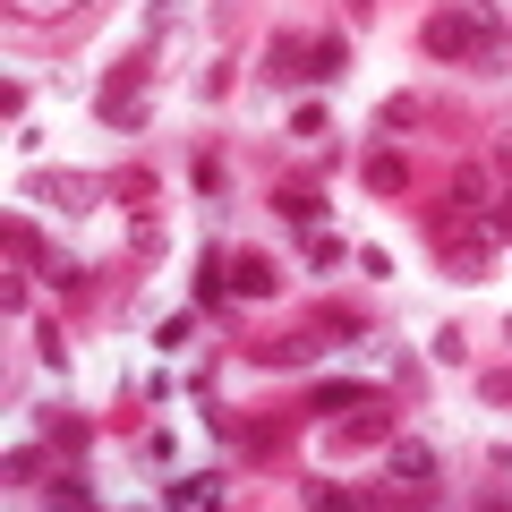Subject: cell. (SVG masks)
Instances as JSON below:
<instances>
[{"label": "cell", "instance_id": "1", "mask_svg": "<svg viewBox=\"0 0 512 512\" xmlns=\"http://www.w3.org/2000/svg\"><path fill=\"white\" fill-rule=\"evenodd\" d=\"M26 197H35V205H60V214H94V205H103V180H86V171H35Z\"/></svg>", "mask_w": 512, "mask_h": 512}, {"label": "cell", "instance_id": "2", "mask_svg": "<svg viewBox=\"0 0 512 512\" xmlns=\"http://www.w3.org/2000/svg\"><path fill=\"white\" fill-rule=\"evenodd\" d=\"M384 478H393V487H436V444H419V436H393L384 444Z\"/></svg>", "mask_w": 512, "mask_h": 512}, {"label": "cell", "instance_id": "3", "mask_svg": "<svg viewBox=\"0 0 512 512\" xmlns=\"http://www.w3.org/2000/svg\"><path fill=\"white\" fill-rule=\"evenodd\" d=\"M444 274L453 282H487V265H495V239H487V222H478V231H461V239H444Z\"/></svg>", "mask_w": 512, "mask_h": 512}, {"label": "cell", "instance_id": "4", "mask_svg": "<svg viewBox=\"0 0 512 512\" xmlns=\"http://www.w3.org/2000/svg\"><path fill=\"white\" fill-rule=\"evenodd\" d=\"M367 444H393V410L384 402H359V419L333 427V453H367Z\"/></svg>", "mask_w": 512, "mask_h": 512}, {"label": "cell", "instance_id": "5", "mask_svg": "<svg viewBox=\"0 0 512 512\" xmlns=\"http://www.w3.org/2000/svg\"><path fill=\"white\" fill-rule=\"evenodd\" d=\"M274 291H282V265L256 256V248H239L231 256V299H274Z\"/></svg>", "mask_w": 512, "mask_h": 512}, {"label": "cell", "instance_id": "6", "mask_svg": "<svg viewBox=\"0 0 512 512\" xmlns=\"http://www.w3.org/2000/svg\"><path fill=\"white\" fill-rule=\"evenodd\" d=\"M256 77H265V86H299V77H308V35H274Z\"/></svg>", "mask_w": 512, "mask_h": 512}, {"label": "cell", "instance_id": "7", "mask_svg": "<svg viewBox=\"0 0 512 512\" xmlns=\"http://www.w3.org/2000/svg\"><path fill=\"white\" fill-rule=\"evenodd\" d=\"M256 367H316L325 359V342H308V333H274V342H248Z\"/></svg>", "mask_w": 512, "mask_h": 512}, {"label": "cell", "instance_id": "8", "mask_svg": "<svg viewBox=\"0 0 512 512\" xmlns=\"http://www.w3.org/2000/svg\"><path fill=\"white\" fill-rule=\"evenodd\" d=\"M274 214L291 222L299 239H308V231H325V197H316V188H274Z\"/></svg>", "mask_w": 512, "mask_h": 512}, {"label": "cell", "instance_id": "9", "mask_svg": "<svg viewBox=\"0 0 512 512\" xmlns=\"http://www.w3.org/2000/svg\"><path fill=\"white\" fill-rule=\"evenodd\" d=\"M359 180L376 188V197H402V188H410V163H402V154H393V146H376V154H367V163H359Z\"/></svg>", "mask_w": 512, "mask_h": 512}, {"label": "cell", "instance_id": "10", "mask_svg": "<svg viewBox=\"0 0 512 512\" xmlns=\"http://www.w3.org/2000/svg\"><path fill=\"white\" fill-rule=\"evenodd\" d=\"M359 402H367V384H350V376H325V384L308 393L316 419H342V410H359Z\"/></svg>", "mask_w": 512, "mask_h": 512}, {"label": "cell", "instance_id": "11", "mask_svg": "<svg viewBox=\"0 0 512 512\" xmlns=\"http://www.w3.org/2000/svg\"><path fill=\"white\" fill-rule=\"evenodd\" d=\"M342 69H350V43H342V35H316V43H308V86H333Z\"/></svg>", "mask_w": 512, "mask_h": 512}, {"label": "cell", "instance_id": "12", "mask_svg": "<svg viewBox=\"0 0 512 512\" xmlns=\"http://www.w3.org/2000/svg\"><path fill=\"white\" fill-rule=\"evenodd\" d=\"M163 504H222V478H214V470H188V478H163Z\"/></svg>", "mask_w": 512, "mask_h": 512}, {"label": "cell", "instance_id": "13", "mask_svg": "<svg viewBox=\"0 0 512 512\" xmlns=\"http://www.w3.org/2000/svg\"><path fill=\"white\" fill-rule=\"evenodd\" d=\"M43 427H52V444H60V453H86V444H94V419H77V410H52Z\"/></svg>", "mask_w": 512, "mask_h": 512}, {"label": "cell", "instance_id": "14", "mask_svg": "<svg viewBox=\"0 0 512 512\" xmlns=\"http://www.w3.org/2000/svg\"><path fill=\"white\" fill-rule=\"evenodd\" d=\"M43 478H52V461H43L35 444H18V453H9V487H43Z\"/></svg>", "mask_w": 512, "mask_h": 512}, {"label": "cell", "instance_id": "15", "mask_svg": "<svg viewBox=\"0 0 512 512\" xmlns=\"http://www.w3.org/2000/svg\"><path fill=\"white\" fill-rule=\"evenodd\" d=\"M43 282H52V291H77V282H86V265H77V256H60V248H43Z\"/></svg>", "mask_w": 512, "mask_h": 512}, {"label": "cell", "instance_id": "16", "mask_svg": "<svg viewBox=\"0 0 512 512\" xmlns=\"http://www.w3.org/2000/svg\"><path fill=\"white\" fill-rule=\"evenodd\" d=\"M103 197H120V205H146V197H154V180H146V171H111V180H103Z\"/></svg>", "mask_w": 512, "mask_h": 512}, {"label": "cell", "instance_id": "17", "mask_svg": "<svg viewBox=\"0 0 512 512\" xmlns=\"http://www.w3.org/2000/svg\"><path fill=\"white\" fill-rule=\"evenodd\" d=\"M419 120H427V103H419V94H393V103L376 111V128H419Z\"/></svg>", "mask_w": 512, "mask_h": 512}, {"label": "cell", "instance_id": "18", "mask_svg": "<svg viewBox=\"0 0 512 512\" xmlns=\"http://www.w3.org/2000/svg\"><path fill=\"white\" fill-rule=\"evenodd\" d=\"M43 495H52V504H94V478L60 470V478H43Z\"/></svg>", "mask_w": 512, "mask_h": 512}, {"label": "cell", "instance_id": "19", "mask_svg": "<svg viewBox=\"0 0 512 512\" xmlns=\"http://www.w3.org/2000/svg\"><path fill=\"white\" fill-rule=\"evenodd\" d=\"M299 504H359V495L333 487V478H299Z\"/></svg>", "mask_w": 512, "mask_h": 512}, {"label": "cell", "instance_id": "20", "mask_svg": "<svg viewBox=\"0 0 512 512\" xmlns=\"http://www.w3.org/2000/svg\"><path fill=\"white\" fill-rule=\"evenodd\" d=\"M154 342H163V350H188V342H197V316H163V333H154Z\"/></svg>", "mask_w": 512, "mask_h": 512}, {"label": "cell", "instance_id": "21", "mask_svg": "<svg viewBox=\"0 0 512 512\" xmlns=\"http://www.w3.org/2000/svg\"><path fill=\"white\" fill-rule=\"evenodd\" d=\"M35 350H43V367H69V342H60V325H35Z\"/></svg>", "mask_w": 512, "mask_h": 512}, {"label": "cell", "instance_id": "22", "mask_svg": "<svg viewBox=\"0 0 512 512\" xmlns=\"http://www.w3.org/2000/svg\"><path fill=\"white\" fill-rule=\"evenodd\" d=\"M487 239H495V248H512V197L487 205Z\"/></svg>", "mask_w": 512, "mask_h": 512}, {"label": "cell", "instance_id": "23", "mask_svg": "<svg viewBox=\"0 0 512 512\" xmlns=\"http://www.w3.org/2000/svg\"><path fill=\"white\" fill-rule=\"evenodd\" d=\"M291 137H325V103H299L291 111Z\"/></svg>", "mask_w": 512, "mask_h": 512}, {"label": "cell", "instance_id": "24", "mask_svg": "<svg viewBox=\"0 0 512 512\" xmlns=\"http://www.w3.org/2000/svg\"><path fill=\"white\" fill-rule=\"evenodd\" d=\"M427 350H436V359H444V367H461V359H470V342H461V333H453V325H444V333H436V342H427Z\"/></svg>", "mask_w": 512, "mask_h": 512}, {"label": "cell", "instance_id": "25", "mask_svg": "<svg viewBox=\"0 0 512 512\" xmlns=\"http://www.w3.org/2000/svg\"><path fill=\"white\" fill-rule=\"evenodd\" d=\"M478 393H487L495 410H512V367H504V376H487V384H478Z\"/></svg>", "mask_w": 512, "mask_h": 512}, {"label": "cell", "instance_id": "26", "mask_svg": "<svg viewBox=\"0 0 512 512\" xmlns=\"http://www.w3.org/2000/svg\"><path fill=\"white\" fill-rule=\"evenodd\" d=\"M495 171H512V137H495Z\"/></svg>", "mask_w": 512, "mask_h": 512}, {"label": "cell", "instance_id": "27", "mask_svg": "<svg viewBox=\"0 0 512 512\" xmlns=\"http://www.w3.org/2000/svg\"><path fill=\"white\" fill-rule=\"evenodd\" d=\"M342 9H350V18H367V9H376V0H342Z\"/></svg>", "mask_w": 512, "mask_h": 512}, {"label": "cell", "instance_id": "28", "mask_svg": "<svg viewBox=\"0 0 512 512\" xmlns=\"http://www.w3.org/2000/svg\"><path fill=\"white\" fill-rule=\"evenodd\" d=\"M504 342H512V316H504Z\"/></svg>", "mask_w": 512, "mask_h": 512}]
</instances>
